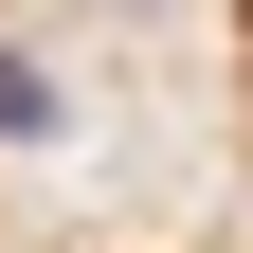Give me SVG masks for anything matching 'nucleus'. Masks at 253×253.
<instances>
[{"mask_svg": "<svg viewBox=\"0 0 253 253\" xmlns=\"http://www.w3.org/2000/svg\"><path fill=\"white\" fill-rule=\"evenodd\" d=\"M0 126H18V145H54V73H37V54H0Z\"/></svg>", "mask_w": 253, "mask_h": 253, "instance_id": "f257e3e1", "label": "nucleus"}]
</instances>
